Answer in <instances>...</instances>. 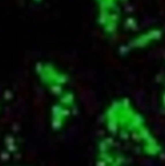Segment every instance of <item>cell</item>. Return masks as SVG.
I'll return each mask as SVG.
<instances>
[{
	"instance_id": "obj_1",
	"label": "cell",
	"mask_w": 165,
	"mask_h": 166,
	"mask_svg": "<svg viewBox=\"0 0 165 166\" xmlns=\"http://www.w3.org/2000/svg\"><path fill=\"white\" fill-rule=\"evenodd\" d=\"M92 166H165V144L128 97L112 100L102 112Z\"/></svg>"
},
{
	"instance_id": "obj_2",
	"label": "cell",
	"mask_w": 165,
	"mask_h": 166,
	"mask_svg": "<svg viewBox=\"0 0 165 166\" xmlns=\"http://www.w3.org/2000/svg\"><path fill=\"white\" fill-rule=\"evenodd\" d=\"M158 103L160 112L165 117V65L160 70L158 81Z\"/></svg>"
}]
</instances>
